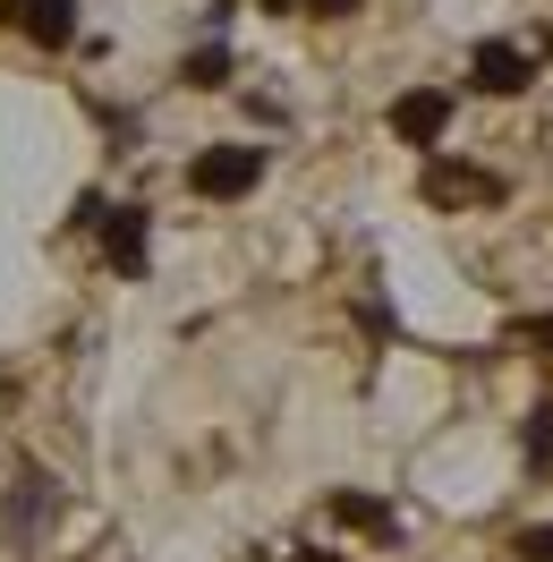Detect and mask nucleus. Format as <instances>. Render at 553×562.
<instances>
[{
  "label": "nucleus",
  "instance_id": "nucleus-10",
  "mask_svg": "<svg viewBox=\"0 0 553 562\" xmlns=\"http://www.w3.org/2000/svg\"><path fill=\"white\" fill-rule=\"evenodd\" d=\"M188 86H230V52H222V43H205V52H188Z\"/></svg>",
  "mask_w": 553,
  "mask_h": 562
},
{
  "label": "nucleus",
  "instance_id": "nucleus-12",
  "mask_svg": "<svg viewBox=\"0 0 553 562\" xmlns=\"http://www.w3.org/2000/svg\"><path fill=\"white\" fill-rule=\"evenodd\" d=\"M298 9H307V18H349L358 0H298Z\"/></svg>",
  "mask_w": 553,
  "mask_h": 562
},
{
  "label": "nucleus",
  "instance_id": "nucleus-5",
  "mask_svg": "<svg viewBox=\"0 0 553 562\" xmlns=\"http://www.w3.org/2000/svg\"><path fill=\"white\" fill-rule=\"evenodd\" d=\"M52 477L43 469H18V486H9V546H35L43 528H52Z\"/></svg>",
  "mask_w": 553,
  "mask_h": 562
},
{
  "label": "nucleus",
  "instance_id": "nucleus-3",
  "mask_svg": "<svg viewBox=\"0 0 553 562\" xmlns=\"http://www.w3.org/2000/svg\"><path fill=\"white\" fill-rule=\"evenodd\" d=\"M469 77H477V94H528V77H537V60H528L519 43L485 35L477 52H469Z\"/></svg>",
  "mask_w": 553,
  "mask_h": 562
},
{
  "label": "nucleus",
  "instance_id": "nucleus-7",
  "mask_svg": "<svg viewBox=\"0 0 553 562\" xmlns=\"http://www.w3.org/2000/svg\"><path fill=\"white\" fill-rule=\"evenodd\" d=\"M494 205L503 196V179L494 171H477V162H426V205Z\"/></svg>",
  "mask_w": 553,
  "mask_h": 562
},
{
  "label": "nucleus",
  "instance_id": "nucleus-6",
  "mask_svg": "<svg viewBox=\"0 0 553 562\" xmlns=\"http://www.w3.org/2000/svg\"><path fill=\"white\" fill-rule=\"evenodd\" d=\"M0 18H9V26H26L43 52L77 43V0H0Z\"/></svg>",
  "mask_w": 553,
  "mask_h": 562
},
{
  "label": "nucleus",
  "instance_id": "nucleus-9",
  "mask_svg": "<svg viewBox=\"0 0 553 562\" xmlns=\"http://www.w3.org/2000/svg\"><path fill=\"white\" fill-rule=\"evenodd\" d=\"M519 452H528V469H553V401H537V409H528V426H519Z\"/></svg>",
  "mask_w": 553,
  "mask_h": 562
},
{
  "label": "nucleus",
  "instance_id": "nucleus-11",
  "mask_svg": "<svg viewBox=\"0 0 553 562\" xmlns=\"http://www.w3.org/2000/svg\"><path fill=\"white\" fill-rule=\"evenodd\" d=\"M519 554H528V562H553V528H528V537H519Z\"/></svg>",
  "mask_w": 553,
  "mask_h": 562
},
{
  "label": "nucleus",
  "instance_id": "nucleus-4",
  "mask_svg": "<svg viewBox=\"0 0 553 562\" xmlns=\"http://www.w3.org/2000/svg\"><path fill=\"white\" fill-rule=\"evenodd\" d=\"M443 128H451V94L443 86H417V94L392 103V137L400 145H443Z\"/></svg>",
  "mask_w": 553,
  "mask_h": 562
},
{
  "label": "nucleus",
  "instance_id": "nucleus-8",
  "mask_svg": "<svg viewBox=\"0 0 553 562\" xmlns=\"http://www.w3.org/2000/svg\"><path fill=\"white\" fill-rule=\"evenodd\" d=\"M332 520H349V528H375V537H400L392 503H375V494H332Z\"/></svg>",
  "mask_w": 553,
  "mask_h": 562
},
{
  "label": "nucleus",
  "instance_id": "nucleus-2",
  "mask_svg": "<svg viewBox=\"0 0 553 562\" xmlns=\"http://www.w3.org/2000/svg\"><path fill=\"white\" fill-rule=\"evenodd\" d=\"M77 222H94V231H103V256H111V273H120V281L145 273V205H103V196H86Z\"/></svg>",
  "mask_w": 553,
  "mask_h": 562
},
{
  "label": "nucleus",
  "instance_id": "nucleus-13",
  "mask_svg": "<svg viewBox=\"0 0 553 562\" xmlns=\"http://www.w3.org/2000/svg\"><path fill=\"white\" fill-rule=\"evenodd\" d=\"M528 341H545V350H553V316H537V324H528Z\"/></svg>",
  "mask_w": 553,
  "mask_h": 562
},
{
  "label": "nucleus",
  "instance_id": "nucleus-1",
  "mask_svg": "<svg viewBox=\"0 0 553 562\" xmlns=\"http://www.w3.org/2000/svg\"><path fill=\"white\" fill-rule=\"evenodd\" d=\"M256 179H264V145H205V154L188 162V188H196V196H213V205L247 196Z\"/></svg>",
  "mask_w": 553,
  "mask_h": 562
}]
</instances>
